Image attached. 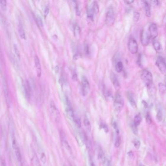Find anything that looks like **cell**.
Returning a JSON list of instances; mask_svg holds the SVG:
<instances>
[{
    "mask_svg": "<svg viewBox=\"0 0 166 166\" xmlns=\"http://www.w3.org/2000/svg\"><path fill=\"white\" fill-rule=\"evenodd\" d=\"M141 79L148 89L154 86L152 74L148 70H143L141 74Z\"/></svg>",
    "mask_w": 166,
    "mask_h": 166,
    "instance_id": "cell-1",
    "label": "cell"
},
{
    "mask_svg": "<svg viewBox=\"0 0 166 166\" xmlns=\"http://www.w3.org/2000/svg\"><path fill=\"white\" fill-rule=\"evenodd\" d=\"M124 105V102L123 99L119 92H117L115 94V97L114 99V107L115 111L120 112L123 108Z\"/></svg>",
    "mask_w": 166,
    "mask_h": 166,
    "instance_id": "cell-2",
    "label": "cell"
},
{
    "mask_svg": "<svg viewBox=\"0 0 166 166\" xmlns=\"http://www.w3.org/2000/svg\"><path fill=\"white\" fill-rule=\"evenodd\" d=\"M99 12V6L98 2L94 1L92 3V5L88 7L87 9V17L91 20L93 21L94 17L96 16Z\"/></svg>",
    "mask_w": 166,
    "mask_h": 166,
    "instance_id": "cell-3",
    "label": "cell"
},
{
    "mask_svg": "<svg viewBox=\"0 0 166 166\" xmlns=\"http://www.w3.org/2000/svg\"><path fill=\"white\" fill-rule=\"evenodd\" d=\"M115 22V16L114 9L112 6H110L108 8L106 14L105 22L107 26H112Z\"/></svg>",
    "mask_w": 166,
    "mask_h": 166,
    "instance_id": "cell-4",
    "label": "cell"
},
{
    "mask_svg": "<svg viewBox=\"0 0 166 166\" xmlns=\"http://www.w3.org/2000/svg\"><path fill=\"white\" fill-rule=\"evenodd\" d=\"M81 93L83 96H86L89 92L90 83L86 77L83 76L81 81Z\"/></svg>",
    "mask_w": 166,
    "mask_h": 166,
    "instance_id": "cell-5",
    "label": "cell"
},
{
    "mask_svg": "<svg viewBox=\"0 0 166 166\" xmlns=\"http://www.w3.org/2000/svg\"><path fill=\"white\" fill-rule=\"evenodd\" d=\"M65 110H66V114L67 115L68 117L70 118V120H73L74 122L75 120V115L73 111V108L72 107L70 100H69L67 97L65 98Z\"/></svg>",
    "mask_w": 166,
    "mask_h": 166,
    "instance_id": "cell-6",
    "label": "cell"
},
{
    "mask_svg": "<svg viewBox=\"0 0 166 166\" xmlns=\"http://www.w3.org/2000/svg\"><path fill=\"white\" fill-rule=\"evenodd\" d=\"M12 145L13 150L14 151V154L16 157L17 159L19 162H21L22 155H21V151L20 150L18 144L17 143L16 140L15 139L14 134L13 135V136L12 137Z\"/></svg>",
    "mask_w": 166,
    "mask_h": 166,
    "instance_id": "cell-7",
    "label": "cell"
},
{
    "mask_svg": "<svg viewBox=\"0 0 166 166\" xmlns=\"http://www.w3.org/2000/svg\"><path fill=\"white\" fill-rule=\"evenodd\" d=\"M156 65L161 73L166 75V63L165 59L161 56L158 57L156 61Z\"/></svg>",
    "mask_w": 166,
    "mask_h": 166,
    "instance_id": "cell-8",
    "label": "cell"
},
{
    "mask_svg": "<svg viewBox=\"0 0 166 166\" xmlns=\"http://www.w3.org/2000/svg\"><path fill=\"white\" fill-rule=\"evenodd\" d=\"M129 51L132 54H136L138 52V44L137 41L133 38L131 37L128 43Z\"/></svg>",
    "mask_w": 166,
    "mask_h": 166,
    "instance_id": "cell-9",
    "label": "cell"
},
{
    "mask_svg": "<svg viewBox=\"0 0 166 166\" xmlns=\"http://www.w3.org/2000/svg\"><path fill=\"white\" fill-rule=\"evenodd\" d=\"M49 106L51 114L52 115L55 120H59L60 118V114L53 100H50Z\"/></svg>",
    "mask_w": 166,
    "mask_h": 166,
    "instance_id": "cell-10",
    "label": "cell"
},
{
    "mask_svg": "<svg viewBox=\"0 0 166 166\" xmlns=\"http://www.w3.org/2000/svg\"><path fill=\"white\" fill-rule=\"evenodd\" d=\"M60 136H61L62 145L63 146V147H64V148L69 154H71L72 153L71 147V146L69 143L67 139H66V136L63 134V133H60Z\"/></svg>",
    "mask_w": 166,
    "mask_h": 166,
    "instance_id": "cell-11",
    "label": "cell"
},
{
    "mask_svg": "<svg viewBox=\"0 0 166 166\" xmlns=\"http://www.w3.org/2000/svg\"><path fill=\"white\" fill-rule=\"evenodd\" d=\"M150 36L148 34V33L144 30H142L141 33V42L142 44L144 46H146L149 44L150 40Z\"/></svg>",
    "mask_w": 166,
    "mask_h": 166,
    "instance_id": "cell-12",
    "label": "cell"
},
{
    "mask_svg": "<svg viewBox=\"0 0 166 166\" xmlns=\"http://www.w3.org/2000/svg\"><path fill=\"white\" fill-rule=\"evenodd\" d=\"M151 38L155 39L158 36V29L155 23H152L149 28Z\"/></svg>",
    "mask_w": 166,
    "mask_h": 166,
    "instance_id": "cell-13",
    "label": "cell"
},
{
    "mask_svg": "<svg viewBox=\"0 0 166 166\" xmlns=\"http://www.w3.org/2000/svg\"><path fill=\"white\" fill-rule=\"evenodd\" d=\"M23 87H24L25 96L28 99H30L31 96V88L30 83L28 80H25L24 81Z\"/></svg>",
    "mask_w": 166,
    "mask_h": 166,
    "instance_id": "cell-14",
    "label": "cell"
},
{
    "mask_svg": "<svg viewBox=\"0 0 166 166\" xmlns=\"http://www.w3.org/2000/svg\"><path fill=\"white\" fill-rule=\"evenodd\" d=\"M3 88H4V96L6 98V101L8 106L10 105V101L9 95L8 93V88H7V84L6 81V78H3Z\"/></svg>",
    "mask_w": 166,
    "mask_h": 166,
    "instance_id": "cell-15",
    "label": "cell"
},
{
    "mask_svg": "<svg viewBox=\"0 0 166 166\" xmlns=\"http://www.w3.org/2000/svg\"><path fill=\"white\" fill-rule=\"evenodd\" d=\"M35 66L36 67V73L38 78H40L41 74V67L40 59L37 56H35L34 58Z\"/></svg>",
    "mask_w": 166,
    "mask_h": 166,
    "instance_id": "cell-16",
    "label": "cell"
},
{
    "mask_svg": "<svg viewBox=\"0 0 166 166\" xmlns=\"http://www.w3.org/2000/svg\"><path fill=\"white\" fill-rule=\"evenodd\" d=\"M142 6L144 8L145 15L146 17L149 18L151 16V7L150 4L148 3V1H142Z\"/></svg>",
    "mask_w": 166,
    "mask_h": 166,
    "instance_id": "cell-17",
    "label": "cell"
},
{
    "mask_svg": "<svg viewBox=\"0 0 166 166\" xmlns=\"http://www.w3.org/2000/svg\"><path fill=\"white\" fill-rule=\"evenodd\" d=\"M127 97L128 99L129 103L130 105L133 108H136V100H135L134 97H133V94L130 92L128 91L127 93Z\"/></svg>",
    "mask_w": 166,
    "mask_h": 166,
    "instance_id": "cell-18",
    "label": "cell"
},
{
    "mask_svg": "<svg viewBox=\"0 0 166 166\" xmlns=\"http://www.w3.org/2000/svg\"><path fill=\"white\" fill-rule=\"evenodd\" d=\"M111 78L115 88L117 90H120V81L118 80L117 77L115 75L113 74L112 75Z\"/></svg>",
    "mask_w": 166,
    "mask_h": 166,
    "instance_id": "cell-19",
    "label": "cell"
},
{
    "mask_svg": "<svg viewBox=\"0 0 166 166\" xmlns=\"http://www.w3.org/2000/svg\"><path fill=\"white\" fill-rule=\"evenodd\" d=\"M18 32L21 38L23 40H26V35L25 33V29L21 22H20L18 25Z\"/></svg>",
    "mask_w": 166,
    "mask_h": 166,
    "instance_id": "cell-20",
    "label": "cell"
},
{
    "mask_svg": "<svg viewBox=\"0 0 166 166\" xmlns=\"http://www.w3.org/2000/svg\"><path fill=\"white\" fill-rule=\"evenodd\" d=\"M153 46L155 51L158 53H161L163 52L162 45L159 41H154L153 43Z\"/></svg>",
    "mask_w": 166,
    "mask_h": 166,
    "instance_id": "cell-21",
    "label": "cell"
},
{
    "mask_svg": "<svg viewBox=\"0 0 166 166\" xmlns=\"http://www.w3.org/2000/svg\"><path fill=\"white\" fill-rule=\"evenodd\" d=\"M83 124L85 128L88 132H90L91 130V124L90 121L87 117H84L83 120Z\"/></svg>",
    "mask_w": 166,
    "mask_h": 166,
    "instance_id": "cell-22",
    "label": "cell"
},
{
    "mask_svg": "<svg viewBox=\"0 0 166 166\" xmlns=\"http://www.w3.org/2000/svg\"><path fill=\"white\" fill-rule=\"evenodd\" d=\"M142 121L141 115L140 114H137L135 116L133 120V124L136 126L138 127Z\"/></svg>",
    "mask_w": 166,
    "mask_h": 166,
    "instance_id": "cell-23",
    "label": "cell"
},
{
    "mask_svg": "<svg viewBox=\"0 0 166 166\" xmlns=\"http://www.w3.org/2000/svg\"><path fill=\"white\" fill-rule=\"evenodd\" d=\"M123 68V65L121 61H118L115 63V70L117 73H120Z\"/></svg>",
    "mask_w": 166,
    "mask_h": 166,
    "instance_id": "cell-24",
    "label": "cell"
},
{
    "mask_svg": "<svg viewBox=\"0 0 166 166\" xmlns=\"http://www.w3.org/2000/svg\"><path fill=\"white\" fill-rule=\"evenodd\" d=\"M98 157H99V160L101 162H105L106 159L105 157L104 154L103 152V151L101 149L99 148V152H98Z\"/></svg>",
    "mask_w": 166,
    "mask_h": 166,
    "instance_id": "cell-25",
    "label": "cell"
},
{
    "mask_svg": "<svg viewBox=\"0 0 166 166\" xmlns=\"http://www.w3.org/2000/svg\"><path fill=\"white\" fill-rule=\"evenodd\" d=\"M39 154H40V159H41V162L43 164H45L46 163V155H45L44 152L43 150H40Z\"/></svg>",
    "mask_w": 166,
    "mask_h": 166,
    "instance_id": "cell-26",
    "label": "cell"
},
{
    "mask_svg": "<svg viewBox=\"0 0 166 166\" xmlns=\"http://www.w3.org/2000/svg\"><path fill=\"white\" fill-rule=\"evenodd\" d=\"M163 118V113L161 109H159L157 112V119L158 122H161Z\"/></svg>",
    "mask_w": 166,
    "mask_h": 166,
    "instance_id": "cell-27",
    "label": "cell"
},
{
    "mask_svg": "<svg viewBox=\"0 0 166 166\" xmlns=\"http://www.w3.org/2000/svg\"><path fill=\"white\" fill-rule=\"evenodd\" d=\"M158 89L161 94H164L166 91V86L163 83H159L158 84Z\"/></svg>",
    "mask_w": 166,
    "mask_h": 166,
    "instance_id": "cell-28",
    "label": "cell"
},
{
    "mask_svg": "<svg viewBox=\"0 0 166 166\" xmlns=\"http://www.w3.org/2000/svg\"><path fill=\"white\" fill-rule=\"evenodd\" d=\"M0 6L1 10L4 12H6L7 9V4L6 0H1L0 1Z\"/></svg>",
    "mask_w": 166,
    "mask_h": 166,
    "instance_id": "cell-29",
    "label": "cell"
},
{
    "mask_svg": "<svg viewBox=\"0 0 166 166\" xmlns=\"http://www.w3.org/2000/svg\"><path fill=\"white\" fill-rule=\"evenodd\" d=\"M140 13L137 12H135L133 13V20L135 22H137L140 19Z\"/></svg>",
    "mask_w": 166,
    "mask_h": 166,
    "instance_id": "cell-30",
    "label": "cell"
},
{
    "mask_svg": "<svg viewBox=\"0 0 166 166\" xmlns=\"http://www.w3.org/2000/svg\"><path fill=\"white\" fill-rule=\"evenodd\" d=\"M80 27L78 26V25H75L74 31L75 36H78L80 35Z\"/></svg>",
    "mask_w": 166,
    "mask_h": 166,
    "instance_id": "cell-31",
    "label": "cell"
},
{
    "mask_svg": "<svg viewBox=\"0 0 166 166\" xmlns=\"http://www.w3.org/2000/svg\"><path fill=\"white\" fill-rule=\"evenodd\" d=\"M133 145H134V147L138 150V149L140 148V146H141V142L138 139H135L134 140V141H133Z\"/></svg>",
    "mask_w": 166,
    "mask_h": 166,
    "instance_id": "cell-32",
    "label": "cell"
},
{
    "mask_svg": "<svg viewBox=\"0 0 166 166\" xmlns=\"http://www.w3.org/2000/svg\"><path fill=\"white\" fill-rule=\"evenodd\" d=\"M14 51H15V54L16 55L17 58H18L19 59H20L21 56H20V51L19 49H18V47H17V46L16 45H14Z\"/></svg>",
    "mask_w": 166,
    "mask_h": 166,
    "instance_id": "cell-33",
    "label": "cell"
},
{
    "mask_svg": "<svg viewBox=\"0 0 166 166\" xmlns=\"http://www.w3.org/2000/svg\"><path fill=\"white\" fill-rule=\"evenodd\" d=\"M131 128H132V132H133V133L135 135H137L138 134V129H137V127L133 123L131 126Z\"/></svg>",
    "mask_w": 166,
    "mask_h": 166,
    "instance_id": "cell-34",
    "label": "cell"
},
{
    "mask_svg": "<svg viewBox=\"0 0 166 166\" xmlns=\"http://www.w3.org/2000/svg\"><path fill=\"white\" fill-rule=\"evenodd\" d=\"M74 3L75 4V12H76V14H77V15H78V16H80V8H79V7H78V5L77 3H76V1H74Z\"/></svg>",
    "mask_w": 166,
    "mask_h": 166,
    "instance_id": "cell-35",
    "label": "cell"
},
{
    "mask_svg": "<svg viewBox=\"0 0 166 166\" xmlns=\"http://www.w3.org/2000/svg\"><path fill=\"white\" fill-rule=\"evenodd\" d=\"M37 21L38 23V25H39L40 26H41V27H43V21H42V19H41V18L40 17H37Z\"/></svg>",
    "mask_w": 166,
    "mask_h": 166,
    "instance_id": "cell-36",
    "label": "cell"
},
{
    "mask_svg": "<svg viewBox=\"0 0 166 166\" xmlns=\"http://www.w3.org/2000/svg\"><path fill=\"white\" fill-rule=\"evenodd\" d=\"M152 4L154 6H159V3L158 1L157 0H154V1H151Z\"/></svg>",
    "mask_w": 166,
    "mask_h": 166,
    "instance_id": "cell-37",
    "label": "cell"
},
{
    "mask_svg": "<svg viewBox=\"0 0 166 166\" xmlns=\"http://www.w3.org/2000/svg\"><path fill=\"white\" fill-rule=\"evenodd\" d=\"M151 117H150V115L149 114H147V117H146V121H147V123L149 124H150L151 123Z\"/></svg>",
    "mask_w": 166,
    "mask_h": 166,
    "instance_id": "cell-38",
    "label": "cell"
},
{
    "mask_svg": "<svg viewBox=\"0 0 166 166\" xmlns=\"http://www.w3.org/2000/svg\"><path fill=\"white\" fill-rule=\"evenodd\" d=\"M49 12V9L48 7H45V9L44 11V16L45 17L47 16L48 15V13Z\"/></svg>",
    "mask_w": 166,
    "mask_h": 166,
    "instance_id": "cell-39",
    "label": "cell"
},
{
    "mask_svg": "<svg viewBox=\"0 0 166 166\" xmlns=\"http://www.w3.org/2000/svg\"><path fill=\"white\" fill-rule=\"evenodd\" d=\"M90 166H96V164H95V162L94 161L93 159H92L91 157L90 158Z\"/></svg>",
    "mask_w": 166,
    "mask_h": 166,
    "instance_id": "cell-40",
    "label": "cell"
},
{
    "mask_svg": "<svg viewBox=\"0 0 166 166\" xmlns=\"http://www.w3.org/2000/svg\"><path fill=\"white\" fill-rule=\"evenodd\" d=\"M133 2H134L133 1H124V3H126V4H128V5L132 4V3H133Z\"/></svg>",
    "mask_w": 166,
    "mask_h": 166,
    "instance_id": "cell-41",
    "label": "cell"
},
{
    "mask_svg": "<svg viewBox=\"0 0 166 166\" xmlns=\"http://www.w3.org/2000/svg\"><path fill=\"white\" fill-rule=\"evenodd\" d=\"M1 166H6V163H5V162H4V161L3 160V159H1Z\"/></svg>",
    "mask_w": 166,
    "mask_h": 166,
    "instance_id": "cell-42",
    "label": "cell"
},
{
    "mask_svg": "<svg viewBox=\"0 0 166 166\" xmlns=\"http://www.w3.org/2000/svg\"><path fill=\"white\" fill-rule=\"evenodd\" d=\"M142 103L144 105V106L145 107H147L148 106V104H147V102L145 101H144V100H143V101H142Z\"/></svg>",
    "mask_w": 166,
    "mask_h": 166,
    "instance_id": "cell-43",
    "label": "cell"
},
{
    "mask_svg": "<svg viewBox=\"0 0 166 166\" xmlns=\"http://www.w3.org/2000/svg\"><path fill=\"white\" fill-rule=\"evenodd\" d=\"M55 71H56V73H58L59 71V67L58 66H56L55 67Z\"/></svg>",
    "mask_w": 166,
    "mask_h": 166,
    "instance_id": "cell-44",
    "label": "cell"
},
{
    "mask_svg": "<svg viewBox=\"0 0 166 166\" xmlns=\"http://www.w3.org/2000/svg\"><path fill=\"white\" fill-rule=\"evenodd\" d=\"M106 166H112L111 163L109 161H107L106 162Z\"/></svg>",
    "mask_w": 166,
    "mask_h": 166,
    "instance_id": "cell-45",
    "label": "cell"
},
{
    "mask_svg": "<svg viewBox=\"0 0 166 166\" xmlns=\"http://www.w3.org/2000/svg\"><path fill=\"white\" fill-rule=\"evenodd\" d=\"M138 166H144V165H143L142 164H139V165H138Z\"/></svg>",
    "mask_w": 166,
    "mask_h": 166,
    "instance_id": "cell-46",
    "label": "cell"
},
{
    "mask_svg": "<svg viewBox=\"0 0 166 166\" xmlns=\"http://www.w3.org/2000/svg\"></svg>",
    "mask_w": 166,
    "mask_h": 166,
    "instance_id": "cell-47",
    "label": "cell"
}]
</instances>
